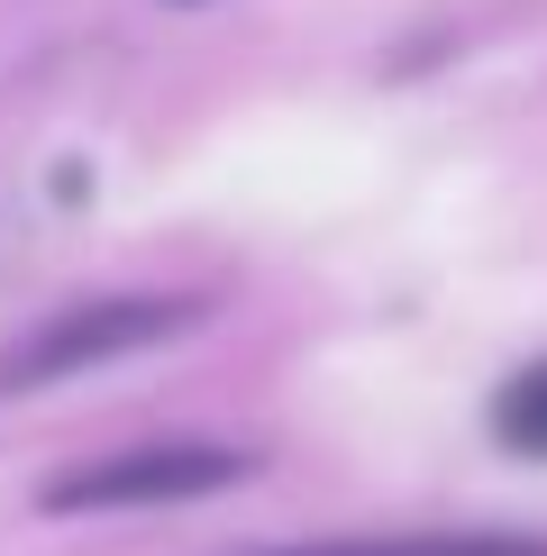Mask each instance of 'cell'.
<instances>
[{
	"instance_id": "6da1fadb",
	"label": "cell",
	"mask_w": 547,
	"mask_h": 556,
	"mask_svg": "<svg viewBox=\"0 0 547 556\" xmlns=\"http://www.w3.org/2000/svg\"><path fill=\"white\" fill-rule=\"evenodd\" d=\"M256 475L246 447H211V438H165V447H119L101 466H74L46 483V511H155V502H201Z\"/></svg>"
},
{
	"instance_id": "7a4b0ae2",
	"label": "cell",
	"mask_w": 547,
	"mask_h": 556,
	"mask_svg": "<svg viewBox=\"0 0 547 556\" xmlns=\"http://www.w3.org/2000/svg\"><path fill=\"white\" fill-rule=\"evenodd\" d=\"M192 301H155V292H128V301H74V311H55L37 338H18L10 356H0V392H37V383H64L82 375V365H119L137 346L192 329Z\"/></svg>"
},
{
	"instance_id": "3957f363",
	"label": "cell",
	"mask_w": 547,
	"mask_h": 556,
	"mask_svg": "<svg viewBox=\"0 0 547 556\" xmlns=\"http://www.w3.org/2000/svg\"><path fill=\"white\" fill-rule=\"evenodd\" d=\"M265 556H547L520 529H393V539H329V547H265Z\"/></svg>"
},
{
	"instance_id": "277c9868",
	"label": "cell",
	"mask_w": 547,
	"mask_h": 556,
	"mask_svg": "<svg viewBox=\"0 0 547 556\" xmlns=\"http://www.w3.org/2000/svg\"><path fill=\"white\" fill-rule=\"evenodd\" d=\"M493 438L511 456H547V356L520 365V375L493 392Z\"/></svg>"
}]
</instances>
